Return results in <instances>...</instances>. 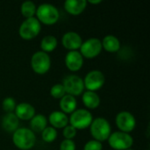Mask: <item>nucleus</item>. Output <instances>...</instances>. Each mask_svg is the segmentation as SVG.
Here are the masks:
<instances>
[{"mask_svg": "<svg viewBox=\"0 0 150 150\" xmlns=\"http://www.w3.org/2000/svg\"><path fill=\"white\" fill-rule=\"evenodd\" d=\"M35 15L40 23H43L47 25L55 24L60 18V13L57 7L47 3L40 4L37 7Z\"/></svg>", "mask_w": 150, "mask_h": 150, "instance_id": "7ed1b4c3", "label": "nucleus"}, {"mask_svg": "<svg viewBox=\"0 0 150 150\" xmlns=\"http://www.w3.org/2000/svg\"><path fill=\"white\" fill-rule=\"evenodd\" d=\"M102 49V43L99 39L90 38L85 41H83L79 52L83 57L87 59H93L101 53Z\"/></svg>", "mask_w": 150, "mask_h": 150, "instance_id": "1a4fd4ad", "label": "nucleus"}, {"mask_svg": "<svg viewBox=\"0 0 150 150\" xmlns=\"http://www.w3.org/2000/svg\"><path fill=\"white\" fill-rule=\"evenodd\" d=\"M83 80V84L84 88L87 89V91H96L103 87L105 82V77L103 72L100 70L95 69V70H91L88 72L84 77Z\"/></svg>", "mask_w": 150, "mask_h": 150, "instance_id": "9d476101", "label": "nucleus"}, {"mask_svg": "<svg viewBox=\"0 0 150 150\" xmlns=\"http://www.w3.org/2000/svg\"><path fill=\"white\" fill-rule=\"evenodd\" d=\"M101 2H102L101 0H89V1H87V3H90V4H100Z\"/></svg>", "mask_w": 150, "mask_h": 150, "instance_id": "c756f323", "label": "nucleus"}, {"mask_svg": "<svg viewBox=\"0 0 150 150\" xmlns=\"http://www.w3.org/2000/svg\"><path fill=\"white\" fill-rule=\"evenodd\" d=\"M103 149V145L101 142L95 141V140H91L89 141L88 142L85 143L83 150H102Z\"/></svg>", "mask_w": 150, "mask_h": 150, "instance_id": "cd10ccee", "label": "nucleus"}, {"mask_svg": "<svg viewBox=\"0 0 150 150\" xmlns=\"http://www.w3.org/2000/svg\"><path fill=\"white\" fill-rule=\"evenodd\" d=\"M31 67L36 74H46L51 68L50 56L41 50L35 52L31 58Z\"/></svg>", "mask_w": 150, "mask_h": 150, "instance_id": "0eeeda50", "label": "nucleus"}, {"mask_svg": "<svg viewBox=\"0 0 150 150\" xmlns=\"http://www.w3.org/2000/svg\"><path fill=\"white\" fill-rule=\"evenodd\" d=\"M36 10H37V7H36L35 4L33 2H32V1H25V2H23L22 4H21V7H20L21 14L25 18L34 17V15L36 13Z\"/></svg>", "mask_w": 150, "mask_h": 150, "instance_id": "5701e85b", "label": "nucleus"}, {"mask_svg": "<svg viewBox=\"0 0 150 150\" xmlns=\"http://www.w3.org/2000/svg\"><path fill=\"white\" fill-rule=\"evenodd\" d=\"M62 46L69 51H76L80 48L83 40L82 37L76 32H67L62 38Z\"/></svg>", "mask_w": 150, "mask_h": 150, "instance_id": "f8f14e48", "label": "nucleus"}, {"mask_svg": "<svg viewBox=\"0 0 150 150\" xmlns=\"http://www.w3.org/2000/svg\"><path fill=\"white\" fill-rule=\"evenodd\" d=\"M115 122L117 127L120 129V132L127 134L132 132L136 127V120L134 116L127 111L120 112L116 115Z\"/></svg>", "mask_w": 150, "mask_h": 150, "instance_id": "9b49d317", "label": "nucleus"}, {"mask_svg": "<svg viewBox=\"0 0 150 150\" xmlns=\"http://www.w3.org/2000/svg\"><path fill=\"white\" fill-rule=\"evenodd\" d=\"M65 89L67 94L71 95L73 97L79 96L83 93L84 91V84L83 80L76 75H69L67 76L62 83Z\"/></svg>", "mask_w": 150, "mask_h": 150, "instance_id": "6e6552de", "label": "nucleus"}, {"mask_svg": "<svg viewBox=\"0 0 150 150\" xmlns=\"http://www.w3.org/2000/svg\"><path fill=\"white\" fill-rule=\"evenodd\" d=\"M93 120V116L91 112H89L86 109H77L75 110L69 119V122L70 123V126L75 127L76 130H83L87 127H89Z\"/></svg>", "mask_w": 150, "mask_h": 150, "instance_id": "20e7f679", "label": "nucleus"}, {"mask_svg": "<svg viewBox=\"0 0 150 150\" xmlns=\"http://www.w3.org/2000/svg\"><path fill=\"white\" fill-rule=\"evenodd\" d=\"M12 142L18 149H32L36 143V135L30 128L18 127L12 134Z\"/></svg>", "mask_w": 150, "mask_h": 150, "instance_id": "f257e3e1", "label": "nucleus"}, {"mask_svg": "<svg viewBox=\"0 0 150 150\" xmlns=\"http://www.w3.org/2000/svg\"><path fill=\"white\" fill-rule=\"evenodd\" d=\"M58 45L57 39L54 35H46L42 38L40 41V48L41 51L45 53L53 52Z\"/></svg>", "mask_w": 150, "mask_h": 150, "instance_id": "4be33fe9", "label": "nucleus"}, {"mask_svg": "<svg viewBox=\"0 0 150 150\" xmlns=\"http://www.w3.org/2000/svg\"><path fill=\"white\" fill-rule=\"evenodd\" d=\"M41 30V25L40 21L35 18H25L18 28L19 36L24 40H32L35 38Z\"/></svg>", "mask_w": 150, "mask_h": 150, "instance_id": "39448f33", "label": "nucleus"}, {"mask_svg": "<svg viewBox=\"0 0 150 150\" xmlns=\"http://www.w3.org/2000/svg\"><path fill=\"white\" fill-rule=\"evenodd\" d=\"M60 150H76V143L73 140L64 139L61 142Z\"/></svg>", "mask_w": 150, "mask_h": 150, "instance_id": "c85d7f7f", "label": "nucleus"}, {"mask_svg": "<svg viewBox=\"0 0 150 150\" xmlns=\"http://www.w3.org/2000/svg\"><path fill=\"white\" fill-rule=\"evenodd\" d=\"M14 113L18 120H29L35 115V108L29 103H19L16 105Z\"/></svg>", "mask_w": 150, "mask_h": 150, "instance_id": "4468645a", "label": "nucleus"}, {"mask_svg": "<svg viewBox=\"0 0 150 150\" xmlns=\"http://www.w3.org/2000/svg\"><path fill=\"white\" fill-rule=\"evenodd\" d=\"M48 121L54 128H64L69 124V118L62 111H54L49 114Z\"/></svg>", "mask_w": 150, "mask_h": 150, "instance_id": "dca6fc26", "label": "nucleus"}, {"mask_svg": "<svg viewBox=\"0 0 150 150\" xmlns=\"http://www.w3.org/2000/svg\"><path fill=\"white\" fill-rule=\"evenodd\" d=\"M65 94L66 91L62 83H56L50 89V95L56 99H61Z\"/></svg>", "mask_w": 150, "mask_h": 150, "instance_id": "393cba45", "label": "nucleus"}, {"mask_svg": "<svg viewBox=\"0 0 150 150\" xmlns=\"http://www.w3.org/2000/svg\"><path fill=\"white\" fill-rule=\"evenodd\" d=\"M82 100L83 105L89 109H96L100 105V98L95 91H86L83 93Z\"/></svg>", "mask_w": 150, "mask_h": 150, "instance_id": "aec40b11", "label": "nucleus"}, {"mask_svg": "<svg viewBox=\"0 0 150 150\" xmlns=\"http://www.w3.org/2000/svg\"><path fill=\"white\" fill-rule=\"evenodd\" d=\"M77 101L75 97L65 94L61 99H60V108L62 112L65 114L67 113H72L75 110H76Z\"/></svg>", "mask_w": 150, "mask_h": 150, "instance_id": "a211bd4d", "label": "nucleus"}, {"mask_svg": "<svg viewBox=\"0 0 150 150\" xmlns=\"http://www.w3.org/2000/svg\"><path fill=\"white\" fill-rule=\"evenodd\" d=\"M90 131L95 141L102 142L108 140L110 134H112V127L106 119L98 117L92 120L90 126Z\"/></svg>", "mask_w": 150, "mask_h": 150, "instance_id": "f03ea898", "label": "nucleus"}, {"mask_svg": "<svg viewBox=\"0 0 150 150\" xmlns=\"http://www.w3.org/2000/svg\"><path fill=\"white\" fill-rule=\"evenodd\" d=\"M41 138L45 142L51 143L57 138V131L53 127H47L41 132Z\"/></svg>", "mask_w": 150, "mask_h": 150, "instance_id": "b1692460", "label": "nucleus"}, {"mask_svg": "<svg viewBox=\"0 0 150 150\" xmlns=\"http://www.w3.org/2000/svg\"><path fill=\"white\" fill-rule=\"evenodd\" d=\"M19 120L14 112H7L2 118L1 126L3 129L8 133H13L18 128Z\"/></svg>", "mask_w": 150, "mask_h": 150, "instance_id": "f3484780", "label": "nucleus"}, {"mask_svg": "<svg viewBox=\"0 0 150 150\" xmlns=\"http://www.w3.org/2000/svg\"><path fill=\"white\" fill-rule=\"evenodd\" d=\"M76 132H77V130L75 127H73L70 125H68V126H66L63 128L62 134H63V136H64L65 139H67V140H72L73 138L76 137Z\"/></svg>", "mask_w": 150, "mask_h": 150, "instance_id": "bb28decb", "label": "nucleus"}, {"mask_svg": "<svg viewBox=\"0 0 150 150\" xmlns=\"http://www.w3.org/2000/svg\"><path fill=\"white\" fill-rule=\"evenodd\" d=\"M87 1L86 0H67L64 2L65 11L73 16L80 15L86 8Z\"/></svg>", "mask_w": 150, "mask_h": 150, "instance_id": "2eb2a0df", "label": "nucleus"}, {"mask_svg": "<svg viewBox=\"0 0 150 150\" xmlns=\"http://www.w3.org/2000/svg\"><path fill=\"white\" fill-rule=\"evenodd\" d=\"M16 101L13 98L11 97H7L3 100L2 103V107L4 109V111L7 112H12L13 111H15L16 108Z\"/></svg>", "mask_w": 150, "mask_h": 150, "instance_id": "a878e982", "label": "nucleus"}, {"mask_svg": "<svg viewBox=\"0 0 150 150\" xmlns=\"http://www.w3.org/2000/svg\"><path fill=\"white\" fill-rule=\"evenodd\" d=\"M110 147L114 150H127L131 149L134 144L133 137L124 132L117 131L110 134L108 138Z\"/></svg>", "mask_w": 150, "mask_h": 150, "instance_id": "423d86ee", "label": "nucleus"}, {"mask_svg": "<svg viewBox=\"0 0 150 150\" xmlns=\"http://www.w3.org/2000/svg\"><path fill=\"white\" fill-rule=\"evenodd\" d=\"M127 150H134V149H127Z\"/></svg>", "mask_w": 150, "mask_h": 150, "instance_id": "7c9ffc66", "label": "nucleus"}, {"mask_svg": "<svg viewBox=\"0 0 150 150\" xmlns=\"http://www.w3.org/2000/svg\"><path fill=\"white\" fill-rule=\"evenodd\" d=\"M65 65L70 71L76 72L83 65V57L78 50L69 51L65 56Z\"/></svg>", "mask_w": 150, "mask_h": 150, "instance_id": "ddd939ff", "label": "nucleus"}, {"mask_svg": "<svg viewBox=\"0 0 150 150\" xmlns=\"http://www.w3.org/2000/svg\"><path fill=\"white\" fill-rule=\"evenodd\" d=\"M30 120V129L33 133H41L47 127V119L43 114H35Z\"/></svg>", "mask_w": 150, "mask_h": 150, "instance_id": "412c9836", "label": "nucleus"}, {"mask_svg": "<svg viewBox=\"0 0 150 150\" xmlns=\"http://www.w3.org/2000/svg\"><path fill=\"white\" fill-rule=\"evenodd\" d=\"M102 43V48L109 53H116L120 49V41L119 39L112 34L104 37Z\"/></svg>", "mask_w": 150, "mask_h": 150, "instance_id": "6ab92c4d", "label": "nucleus"}]
</instances>
